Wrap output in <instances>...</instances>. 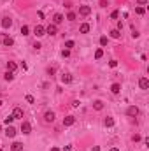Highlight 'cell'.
Wrapping results in <instances>:
<instances>
[{"instance_id": "obj_36", "label": "cell", "mask_w": 149, "mask_h": 151, "mask_svg": "<svg viewBox=\"0 0 149 151\" xmlns=\"http://www.w3.org/2000/svg\"><path fill=\"white\" fill-rule=\"evenodd\" d=\"M47 74L53 76V74H54V69H53V67H49V69H47Z\"/></svg>"}, {"instance_id": "obj_3", "label": "cell", "mask_w": 149, "mask_h": 151, "mask_svg": "<svg viewBox=\"0 0 149 151\" xmlns=\"http://www.w3.org/2000/svg\"><path fill=\"white\" fill-rule=\"evenodd\" d=\"M34 34L37 35V37H42V35H46V28H44L42 25H37L34 28Z\"/></svg>"}, {"instance_id": "obj_16", "label": "cell", "mask_w": 149, "mask_h": 151, "mask_svg": "<svg viewBox=\"0 0 149 151\" xmlns=\"http://www.w3.org/2000/svg\"><path fill=\"white\" fill-rule=\"evenodd\" d=\"M11 149L12 151H23V144H21V142H12Z\"/></svg>"}, {"instance_id": "obj_28", "label": "cell", "mask_w": 149, "mask_h": 151, "mask_svg": "<svg viewBox=\"0 0 149 151\" xmlns=\"http://www.w3.org/2000/svg\"><path fill=\"white\" fill-rule=\"evenodd\" d=\"M105 44H107V37L102 35V37H100V46H105Z\"/></svg>"}, {"instance_id": "obj_6", "label": "cell", "mask_w": 149, "mask_h": 151, "mask_svg": "<svg viewBox=\"0 0 149 151\" xmlns=\"http://www.w3.org/2000/svg\"><path fill=\"white\" fill-rule=\"evenodd\" d=\"M74 123H75L74 116H65V118H63V127H72Z\"/></svg>"}, {"instance_id": "obj_43", "label": "cell", "mask_w": 149, "mask_h": 151, "mask_svg": "<svg viewBox=\"0 0 149 151\" xmlns=\"http://www.w3.org/2000/svg\"><path fill=\"white\" fill-rule=\"evenodd\" d=\"M2 104H4V102H2V100H0V105H2Z\"/></svg>"}, {"instance_id": "obj_31", "label": "cell", "mask_w": 149, "mask_h": 151, "mask_svg": "<svg viewBox=\"0 0 149 151\" xmlns=\"http://www.w3.org/2000/svg\"><path fill=\"white\" fill-rule=\"evenodd\" d=\"M25 99H26V102H30V104H34V102H35V99L32 97V95H26Z\"/></svg>"}, {"instance_id": "obj_2", "label": "cell", "mask_w": 149, "mask_h": 151, "mask_svg": "<svg viewBox=\"0 0 149 151\" xmlns=\"http://www.w3.org/2000/svg\"><path fill=\"white\" fill-rule=\"evenodd\" d=\"M12 118H14V120H23V109H21V107H14Z\"/></svg>"}, {"instance_id": "obj_9", "label": "cell", "mask_w": 149, "mask_h": 151, "mask_svg": "<svg viewBox=\"0 0 149 151\" xmlns=\"http://www.w3.org/2000/svg\"><path fill=\"white\" fill-rule=\"evenodd\" d=\"M139 86L142 88V90H147V88H149V79H147V77H142V79L139 81Z\"/></svg>"}, {"instance_id": "obj_41", "label": "cell", "mask_w": 149, "mask_h": 151, "mask_svg": "<svg viewBox=\"0 0 149 151\" xmlns=\"http://www.w3.org/2000/svg\"><path fill=\"white\" fill-rule=\"evenodd\" d=\"M51 151H60V149H58V148H51Z\"/></svg>"}, {"instance_id": "obj_37", "label": "cell", "mask_w": 149, "mask_h": 151, "mask_svg": "<svg viewBox=\"0 0 149 151\" xmlns=\"http://www.w3.org/2000/svg\"><path fill=\"white\" fill-rule=\"evenodd\" d=\"M34 47H35V49H37V51H39V49H40V47H42V46H40L39 42H35V44H34Z\"/></svg>"}, {"instance_id": "obj_14", "label": "cell", "mask_w": 149, "mask_h": 151, "mask_svg": "<svg viewBox=\"0 0 149 151\" xmlns=\"http://www.w3.org/2000/svg\"><path fill=\"white\" fill-rule=\"evenodd\" d=\"M103 125H105V127H114V118H111V116H107L105 118V120H103Z\"/></svg>"}, {"instance_id": "obj_20", "label": "cell", "mask_w": 149, "mask_h": 151, "mask_svg": "<svg viewBox=\"0 0 149 151\" xmlns=\"http://www.w3.org/2000/svg\"><path fill=\"white\" fill-rule=\"evenodd\" d=\"M93 107H95L97 111H102L103 109V102L102 100H95V102H93Z\"/></svg>"}, {"instance_id": "obj_40", "label": "cell", "mask_w": 149, "mask_h": 151, "mask_svg": "<svg viewBox=\"0 0 149 151\" xmlns=\"http://www.w3.org/2000/svg\"><path fill=\"white\" fill-rule=\"evenodd\" d=\"M93 151H100V146H93Z\"/></svg>"}, {"instance_id": "obj_24", "label": "cell", "mask_w": 149, "mask_h": 151, "mask_svg": "<svg viewBox=\"0 0 149 151\" xmlns=\"http://www.w3.org/2000/svg\"><path fill=\"white\" fill-rule=\"evenodd\" d=\"M74 46H75L74 41H67V42H65V49H70V47H74Z\"/></svg>"}, {"instance_id": "obj_42", "label": "cell", "mask_w": 149, "mask_h": 151, "mask_svg": "<svg viewBox=\"0 0 149 151\" xmlns=\"http://www.w3.org/2000/svg\"><path fill=\"white\" fill-rule=\"evenodd\" d=\"M111 151H119V149H118V148H112V149H111Z\"/></svg>"}, {"instance_id": "obj_39", "label": "cell", "mask_w": 149, "mask_h": 151, "mask_svg": "<svg viewBox=\"0 0 149 151\" xmlns=\"http://www.w3.org/2000/svg\"><path fill=\"white\" fill-rule=\"evenodd\" d=\"M139 4H140V6H144V4H147V0H137Z\"/></svg>"}, {"instance_id": "obj_13", "label": "cell", "mask_w": 149, "mask_h": 151, "mask_svg": "<svg viewBox=\"0 0 149 151\" xmlns=\"http://www.w3.org/2000/svg\"><path fill=\"white\" fill-rule=\"evenodd\" d=\"M11 25H12L11 18H2V28H9Z\"/></svg>"}, {"instance_id": "obj_21", "label": "cell", "mask_w": 149, "mask_h": 151, "mask_svg": "<svg viewBox=\"0 0 149 151\" xmlns=\"http://www.w3.org/2000/svg\"><path fill=\"white\" fill-rule=\"evenodd\" d=\"M4 79H5V81H12V79H14V72L7 70V72H5V76H4Z\"/></svg>"}, {"instance_id": "obj_23", "label": "cell", "mask_w": 149, "mask_h": 151, "mask_svg": "<svg viewBox=\"0 0 149 151\" xmlns=\"http://www.w3.org/2000/svg\"><path fill=\"white\" fill-rule=\"evenodd\" d=\"M102 56H103V49H97V51H95V58L100 60Z\"/></svg>"}, {"instance_id": "obj_11", "label": "cell", "mask_w": 149, "mask_h": 151, "mask_svg": "<svg viewBox=\"0 0 149 151\" xmlns=\"http://www.w3.org/2000/svg\"><path fill=\"white\" fill-rule=\"evenodd\" d=\"M2 42H4V46H7V47L14 46V39H12V37H7V35L4 37V41H2Z\"/></svg>"}, {"instance_id": "obj_12", "label": "cell", "mask_w": 149, "mask_h": 151, "mask_svg": "<svg viewBox=\"0 0 149 151\" xmlns=\"http://www.w3.org/2000/svg\"><path fill=\"white\" fill-rule=\"evenodd\" d=\"M109 35L112 37V39H121V30H118V28L111 30V32H109Z\"/></svg>"}, {"instance_id": "obj_38", "label": "cell", "mask_w": 149, "mask_h": 151, "mask_svg": "<svg viewBox=\"0 0 149 151\" xmlns=\"http://www.w3.org/2000/svg\"><path fill=\"white\" fill-rule=\"evenodd\" d=\"M63 151H72V146H65V148H63Z\"/></svg>"}, {"instance_id": "obj_35", "label": "cell", "mask_w": 149, "mask_h": 151, "mask_svg": "<svg viewBox=\"0 0 149 151\" xmlns=\"http://www.w3.org/2000/svg\"><path fill=\"white\" fill-rule=\"evenodd\" d=\"M109 4H107V0H100V7H107Z\"/></svg>"}, {"instance_id": "obj_10", "label": "cell", "mask_w": 149, "mask_h": 151, "mask_svg": "<svg viewBox=\"0 0 149 151\" xmlns=\"http://www.w3.org/2000/svg\"><path fill=\"white\" fill-rule=\"evenodd\" d=\"M62 21H63V16L60 14V12H56V14L53 16V25H60Z\"/></svg>"}, {"instance_id": "obj_4", "label": "cell", "mask_w": 149, "mask_h": 151, "mask_svg": "<svg viewBox=\"0 0 149 151\" xmlns=\"http://www.w3.org/2000/svg\"><path fill=\"white\" fill-rule=\"evenodd\" d=\"M21 132H23L25 135H28L30 132H32V125H30L28 121H23L21 123Z\"/></svg>"}, {"instance_id": "obj_26", "label": "cell", "mask_w": 149, "mask_h": 151, "mask_svg": "<svg viewBox=\"0 0 149 151\" xmlns=\"http://www.w3.org/2000/svg\"><path fill=\"white\" fill-rule=\"evenodd\" d=\"M12 121H14V118H12V114H11V116H7L5 120H4V123H5V125H11Z\"/></svg>"}, {"instance_id": "obj_44", "label": "cell", "mask_w": 149, "mask_h": 151, "mask_svg": "<svg viewBox=\"0 0 149 151\" xmlns=\"http://www.w3.org/2000/svg\"><path fill=\"white\" fill-rule=\"evenodd\" d=\"M0 130H2V125H0Z\"/></svg>"}, {"instance_id": "obj_33", "label": "cell", "mask_w": 149, "mask_h": 151, "mask_svg": "<svg viewBox=\"0 0 149 151\" xmlns=\"http://www.w3.org/2000/svg\"><path fill=\"white\" fill-rule=\"evenodd\" d=\"M118 16H119V12H118V11H112V12H111V18H112V19H116Z\"/></svg>"}, {"instance_id": "obj_27", "label": "cell", "mask_w": 149, "mask_h": 151, "mask_svg": "<svg viewBox=\"0 0 149 151\" xmlns=\"http://www.w3.org/2000/svg\"><path fill=\"white\" fill-rule=\"evenodd\" d=\"M67 19H69V21H74L75 19V12H69V14H67Z\"/></svg>"}, {"instance_id": "obj_29", "label": "cell", "mask_w": 149, "mask_h": 151, "mask_svg": "<svg viewBox=\"0 0 149 151\" xmlns=\"http://www.w3.org/2000/svg\"><path fill=\"white\" fill-rule=\"evenodd\" d=\"M62 56H63V58L70 56V49H63V51H62Z\"/></svg>"}, {"instance_id": "obj_19", "label": "cell", "mask_w": 149, "mask_h": 151, "mask_svg": "<svg viewBox=\"0 0 149 151\" xmlns=\"http://www.w3.org/2000/svg\"><path fill=\"white\" fill-rule=\"evenodd\" d=\"M111 91L114 93V95H118V93L121 91V84H118V83H114V84L111 86Z\"/></svg>"}, {"instance_id": "obj_15", "label": "cell", "mask_w": 149, "mask_h": 151, "mask_svg": "<svg viewBox=\"0 0 149 151\" xmlns=\"http://www.w3.org/2000/svg\"><path fill=\"white\" fill-rule=\"evenodd\" d=\"M90 28H91V26H90L88 23H82V25L79 26V32H81V34H88V32H90Z\"/></svg>"}, {"instance_id": "obj_32", "label": "cell", "mask_w": 149, "mask_h": 151, "mask_svg": "<svg viewBox=\"0 0 149 151\" xmlns=\"http://www.w3.org/2000/svg\"><path fill=\"white\" fill-rule=\"evenodd\" d=\"M140 139H142V137H140V135H139V134H135V135H133V137H132V141H133V142H139V141H140Z\"/></svg>"}, {"instance_id": "obj_30", "label": "cell", "mask_w": 149, "mask_h": 151, "mask_svg": "<svg viewBox=\"0 0 149 151\" xmlns=\"http://www.w3.org/2000/svg\"><path fill=\"white\" fill-rule=\"evenodd\" d=\"M135 12H137V14H140V16H142L144 12H146V9H144V7H137V9H135Z\"/></svg>"}, {"instance_id": "obj_1", "label": "cell", "mask_w": 149, "mask_h": 151, "mask_svg": "<svg viewBox=\"0 0 149 151\" xmlns=\"http://www.w3.org/2000/svg\"><path fill=\"white\" fill-rule=\"evenodd\" d=\"M54 121V112L53 111H46L44 112V123H53Z\"/></svg>"}, {"instance_id": "obj_34", "label": "cell", "mask_w": 149, "mask_h": 151, "mask_svg": "<svg viewBox=\"0 0 149 151\" xmlns=\"http://www.w3.org/2000/svg\"><path fill=\"white\" fill-rule=\"evenodd\" d=\"M109 67H112V69H114V67H118V62H116V60H111V62H109Z\"/></svg>"}, {"instance_id": "obj_22", "label": "cell", "mask_w": 149, "mask_h": 151, "mask_svg": "<svg viewBox=\"0 0 149 151\" xmlns=\"http://www.w3.org/2000/svg\"><path fill=\"white\" fill-rule=\"evenodd\" d=\"M16 69H18V65L14 63V62H7V70H11V72H14Z\"/></svg>"}, {"instance_id": "obj_8", "label": "cell", "mask_w": 149, "mask_h": 151, "mask_svg": "<svg viewBox=\"0 0 149 151\" xmlns=\"http://www.w3.org/2000/svg\"><path fill=\"white\" fill-rule=\"evenodd\" d=\"M5 135L12 139V137L16 135V128H14V127H11V125H7V128H5Z\"/></svg>"}, {"instance_id": "obj_7", "label": "cell", "mask_w": 149, "mask_h": 151, "mask_svg": "<svg viewBox=\"0 0 149 151\" xmlns=\"http://www.w3.org/2000/svg\"><path fill=\"white\" fill-rule=\"evenodd\" d=\"M90 12H91V7L90 6H81L79 7V14L81 16H90Z\"/></svg>"}, {"instance_id": "obj_5", "label": "cell", "mask_w": 149, "mask_h": 151, "mask_svg": "<svg viewBox=\"0 0 149 151\" xmlns=\"http://www.w3.org/2000/svg\"><path fill=\"white\" fill-rule=\"evenodd\" d=\"M126 114L128 116H132V118H135L139 114V109H137V105H130L128 109H126Z\"/></svg>"}, {"instance_id": "obj_18", "label": "cell", "mask_w": 149, "mask_h": 151, "mask_svg": "<svg viewBox=\"0 0 149 151\" xmlns=\"http://www.w3.org/2000/svg\"><path fill=\"white\" fill-rule=\"evenodd\" d=\"M62 83L70 84V83H72V76H70V74H63V76H62Z\"/></svg>"}, {"instance_id": "obj_25", "label": "cell", "mask_w": 149, "mask_h": 151, "mask_svg": "<svg viewBox=\"0 0 149 151\" xmlns=\"http://www.w3.org/2000/svg\"><path fill=\"white\" fill-rule=\"evenodd\" d=\"M28 32H30V28L26 26V25H23V26H21V34H23V35H28Z\"/></svg>"}, {"instance_id": "obj_17", "label": "cell", "mask_w": 149, "mask_h": 151, "mask_svg": "<svg viewBox=\"0 0 149 151\" xmlns=\"http://www.w3.org/2000/svg\"><path fill=\"white\" fill-rule=\"evenodd\" d=\"M46 32H47V34H49V35H54V34H56V32H58L56 25H49V26H47V28H46Z\"/></svg>"}]
</instances>
